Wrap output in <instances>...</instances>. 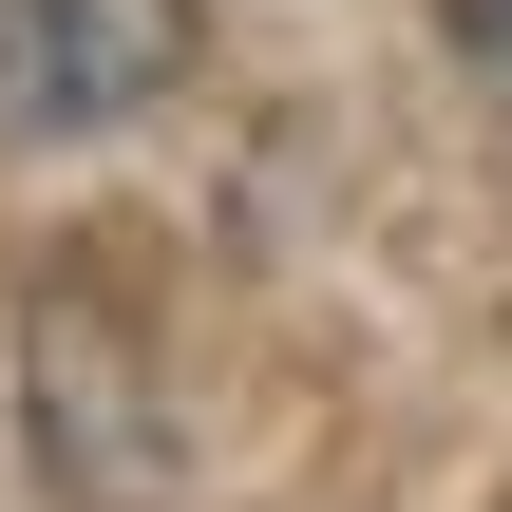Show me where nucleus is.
<instances>
[{
    "instance_id": "obj_2",
    "label": "nucleus",
    "mask_w": 512,
    "mask_h": 512,
    "mask_svg": "<svg viewBox=\"0 0 512 512\" xmlns=\"http://www.w3.org/2000/svg\"><path fill=\"white\" fill-rule=\"evenodd\" d=\"M209 57L190 0H0V133H114Z\"/></svg>"
},
{
    "instance_id": "obj_3",
    "label": "nucleus",
    "mask_w": 512,
    "mask_h": 512,
    "mask_svg": "<svg viewBox=\"0 0 512 512\" xmlns=\"http://www.w3.org/2000/svg\"><path fill=\"white\" fill-rule=\"evenodd\" d=\"M456 19H475V38H512V0H456Z\"/></svg>"
},
{
    "instance_id": "obj_1",
    "label": "nucleus",
    "mask_w": 512,
    "mask_h": 512,
    "mask_svg": "<svg viewBox=\"0 0 512 512\" xmlns=\"http://www.w3.org/2000/svg\"><path fill=\"white\" fill-rule=\"evenodd\" d=\"M19 418H38V475L76 512H171V380H152V323H133V266L114 247H57L38 304H19Z\"/></svg>"
}]
</instances>
